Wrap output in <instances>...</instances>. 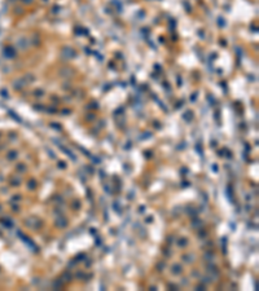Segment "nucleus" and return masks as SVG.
Returning <instances> with one entry per match:
<instances>
[{"label":"nucleus","instance_id":"1","mask_svg":"<svg viewBox=\"0 0 259 291\" xmlns=\"http://www.w3.org/2000/svg\"><path fill=\"white\" fill-rule=\"evenodd\" d=\"M181 272V266L180 265H178V264H175L174 266H172V273L174 274H179Z\"/></svg>","mask_w":259,"mask_h":291},{"label":"nucleus","instance_id":"2","mask_svg":"<svg viewBox=\"0 0 259 291\" xmlns=\"http://www.w3.org/2000/svg\"><path fill=\"white\" fill-rule=\"evenodd\" d=\"M57 223H58L61 226H65V225H66V221H65V220H61V219H57Z\"/></svg>","mask_w":259,"mask_h":291},{"label":"nucleus","instance_id":"3","mask_svg":"<svg viewBox=\"0 0 259 291\" xmlns=\"http://www.w3.org/2000/svg\"><path fill=\"white\" fill-rule=\"evenodd\" d=\"M187 244V239H181V241H179V246H185Z\"/></svg>","mask_w":259,"mask_h":291},{"label":"nucleus","instance_id":"4","mask_svg":"<svg viewBox=\"0 0 259 291\" xmlns=\"http://www.w3.org/2000/svg\"><path fill=\"white\" fill-rule=\"evenodd\" d=\"M60 167L61 168H65V163L64 162H60Z\"/></svg>","mask_w":259,"mask_h":291}]
</instances>
